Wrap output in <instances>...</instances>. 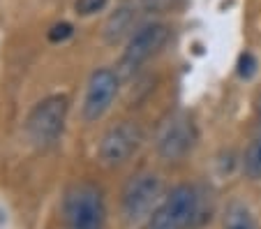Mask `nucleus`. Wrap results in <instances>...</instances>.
<instances>
[{
    "label": "nucleus",
    "instance_id": "obj_5",
    "mask_svg": "<svg viewBox=\"0 0 261 229\" xmlns=\"http://www.w3.org/2000/svg\"><path fill=\"white\" fill-rule=\"evenodd\" d=\"M169 40V26L164 23H146L129 37L127 46H125L123 60H120V70L125 74L139 70L148 58H153Z\"/></svg>",
    "mask_w": 261,
    "mask_h": 229
},
{
    "label": "nucleus",
    "instance_id": "obj_12",
    "mask_svg": "<svg viewBox=\"0 0 261 229\" xmlns=\"http://www.w3.org/2000/svg\"><path fill=\"white\" fill-rule=\"evenodd\" d=\"M182 5V0H141V7L150 14H167Z\"/></svg>",
    "mask_w": 261,
    "mask_h": 229
},
{
    "label": "nucleus",
    "instance_id": "obj_14",
    "mask_svg": "<svg viewBox=\"0 0 261 229\" xmlns=\"http://www.w3.org/2000/svg\"><path fill=\"white\" fill-rule=\"evenodd\" d=\"M72 33H74L72 26L65 23V21H60V23L51 26V30H49V42H65L67 37H72Z\"/></svg>",
    "mask_w": 261,
    "mask_h": 229
},
{
    "label": "nucleus",
    "instance_id": "obj_1",
    "mask_svg": "<svg viewBox=\"0 0 261 229\" xmlns=\"http://www.w3.org/2000/svg\"><path fill=\"white\" fill-rule=\"evenodd\" d=\"M63 220L67 229H102L107 220L104 197L93 183H76L63 201Z\"/></svg>",
    "mask_w": 261,
    "mask_h": 229
},
{
    "label": "nucleus",
    "instance_id": "obj_3",
    "mask_svg": "<svg viewBox=\"0 0 261 229\" xmlns=\"http://www.w3.org/2000/svg\"><path fill=\"white\" fill-rule=\"evenodd\" d=\"M67 97L65 95H51L46 100H42L28 116L25 123V132H28L30 141L40 148L51 146L60 137L65 128V118H67Z\"/></svg>",
    "mask_w": 261,
    "mask_h": 229
},
{
    "label": "nucleus",
    "instance_id": "obj_2",
    "mask_svg": "<svg viewBox=\"0 0 261 229\" xmlns=\"http://www.w3.org/2000/svg\"><path fill=\"white\" fill-rule=\"evenodd\" d=\"M199 194L192 185H178L148 215L146 229H190L199 218Z\"/></svg>",
    "mask_w": 261,
    "mask_h": 229
},
{
    "label": "nucleus",
    "instance_id": "obj_10",
    "mask_svg": "<svg viewBox=\"0 0 261 229\" xmlns=\"http://www.w3.org/2000/svg\"><path fill=\"white\" fill-rule=\"evenodd\" d=\"M243 169L250 179L261 181V137H256L245 150V158H243Z\"/></svg>",
    "mask_w": 261,
    "mask_h": 229
},
{
    "label": "nucleus",
    "instance_id": "obj_6",
    "mask_svg": "<svg viewBox=\"0 0 261 229\" xmlns=\"http://www.w3.org/2000/svg\"><path fill=\"white\" fill-rule=\"evenodd\" d=\"M116 93H118V74L116 72L107 70V67L93 72V77L88 81V88H86V95H84V107H81L84 118L88 123L102 118L107 114V109L111 107V102H114Z\"/></svg>",
    "mask_w": 261,
    "mask_h": 229
},
{
    "label": "nucleus",
    "instance_id": "obj_11",
    "mask_svg": "<svg viewBox=\"0 0 261 229\" xmlns=\"http://www.w3.org/2000/svg\"><path fill=\"white\" fill-rule=\"evenodd\" d=\"M129 23H132V14H129V10L127 7H120V10L116 12V14L109 19V23H107V40L116 42L125 30L129 28Z\"/></svg>",
    "mask_w": 261,
    "mask_h": 229
},
{
    "label": "nucleus",
    "instance_id": "obj_15",
    "mask_svg": "<svg viewBox=\"0 0 261 229\" xmlns=\"http://www.w3.org/2000/svg\"><path fill=\"white\" fill-rule=\"evenodd\" d=\"M254 70H256V60H254V56L252 54H243L241 56V60H238V74L241 77H252L254 74Z\"/></svg>",
    "mask_w": 261,
    "mask_h": 229
},
{
    "label": "nucleus",
    "instance_id": "obj_9",
    "mask_svg": "<svg viewBox=\"0 0 261 229\" xmlns=\"http://www.w3.org/2000/svg\"><path fill=\"white\" fill-rule=\"evenodd\" d=\"M222 229H261L259 222L254 220L252 211L247 209L241 201H233V204L227 206L224 211V222H222Z\"/></svg>",
    "mask_w": 261,
    "mask_h": 229
},
{
    "label": "nucleus",
    "instance_id": "obj_16",
    "mask_svg": "<svg viewBox=\"0 0 261 229\" xmlns=\"http://www.w3.org/2000/svg\"><path fill=\"white\" fill-rule=\"evenodd\" d=\"M256 114H259V123H261V100H259V105H256Z\"/></svg>",
    "mask_w": 261,
    "mask_h": 229
},
{
    "label": "nucleus",
    "instance_id": "obj_13",
    "mask_svg": "<svg viewBox=\"0 0 261 229\" xmlns=\"http://www.w3.org/2000/svg\"><path fill=\"white\" fill-rule=\"evenodd\" d=\"M109 5V0H76L74 3V10L79 16H93L97 12H104Z\"/></svg>",
    "mask_w": 261,
    "mask_h": 229
},
{
    "label": "nucleus",
    "instance_id": "obj_4",
    "mask_svg": "<svg viewBox=\"0 0 261 229\" xmlns=\"http://www.w3.org/2000/svg\"><path fill=\"white\" fill-rule=\"evenodd\" d=\"M162 197V181L158 174L141 171L132 176L123 190V215L129 222L143 220L153 213Z\"/></svg>",
    "mask_w": 261,
    "mask_h": 229
},
{
    "label": "nucleus",
    "instance_id": "obj_8",
    "mask_svg": "<svg viewBox=\"0 0 261 229\" xmlns=\"http://www.w3.org/2000/svg\"><path fill=\"white\" fill-rule=\"evenodd\" d=\"M194 141H197V130L192 120L188 116H173L160 135L158 150L164 160H180L192 150Z\"/></svg>",
    "mask_w": 261,
    "mask_h": 229
},
{
    "label": "nucleus",
    "instance_id": "obj_7",
    "mask_svg": "<svg viewBox=\"0 0 261 229\" xmlns=\"http://www.w3.org/2000/svg\"><path fill=\"white\" fill-rule=\"evenodd\" d=\"M139 144H141V130L137 125L123 123L118 128H111L104 135L102 144H99V160L109 167L123 165L125 160L139 148Z\"/></svg>",
    "mask_w": 261,
    "mask_h": 229
}]
</instances>
